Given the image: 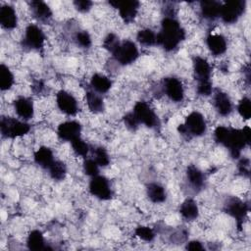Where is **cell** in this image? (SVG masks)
Returning <instances> with one entry per match:
<instances>
[{"label": "cell", "instance_id": "1", "mask_svg": "<svg viewBox=\"0 0 251 251\" xmlns=\"http://www.w3.org/2000/svg\"><path fill=\"white\" fill-rule=\"evenodd\" d=\"M214 137L218 143L229 149L233 158H237L241 150L250 143L251 129L249 126L237 129L220 126L215 129Z\"/></svg>", "mask_w": 251, "mask_h": 251}, {"label": "cell", "instance_id": "2", "mask_svg": "<svg viewBox=\"0 0 251 251\" xmlns=\"http://www.w3.org/2000/svg\"><path fill=\"white\" fill-rule=\"evenodd\" d=\"M185 33L180 24L172 17H166L162 21L161 30L157 34V44L165 50L172 51L184 39Z\"/></svg>", "mask_w": 251, "mask_h": 251}, {"label": "cell", "instance_id": "3", "mask_svg": "<svg viewBox=\"0 0 251 251\" xmlns=\"http://www.w3.org/2000/svg\"><path fill=\"white\" fill-rule=\"evenodd\" d=\"M30 126L25 123L10 117H3L0 122V130L3 137L16 138L26 134Z\"/></svg>", "mask_w": 251, "mask_h": 251}, {"label": "cell", "instance_id": "4", "mask_svg": "<svg viewBox=\"0 0 251 251\" xmlns=\"http://www.w3.org/2000/svg\"><path fill=\"white\" fill-rule=\"evenodd\" d=\"M177 130L181 134L200 136L206 131L205 119L199 112H191L186 117L185 123L177 127Z\"/></svg>", "mask_w": 251, "mask_h": 251}, {"label": "cell", "instance_id": "5", "mask_svg": "<svg viewBox=\"0 0 251 251\" xmlns=\"http://www.w3.org/2000/svg\"><path fill=\"white\" fill-rule=\"evenodd\" d=\"M245 10V1L232 0L222 4L220 17L226 24L235 23Z\"/></svg>", "mask_w": 251, "mask_h": 251}, {"label": "cell", "instance_id": "6", "mask_svg": "<svg viewBox=\"0 0 251 251\" xmlns=\"http://www.w3.org/2000/svg\"><path fill=\"white\" fill-rule=\"evenodd\" d=\"M113 56L121 65H128L137 59L138 48L133 41L125 40L121 42Z\"/></svg>", "mask_w": 251, "mask_h": 251}, {"label": "cell", "instance_id": "7", "mask_svg": "<svg viewBox=\"0 0 251 251\" xmlns=\"http://www.w3.org/2000/svg\"><path fill=\"white\" fill-rule=\"evenodd\" d=\"M225 211L236 221L237 226L240 228L247 215L248 207L241 199L237 197H230L225 203Z\"/></svg>", "mask_w": 251, "mask_h": 251}, {"label": "cell", "instance_id": "8", "mask_svg": "<svg viewBox=\"0 0 251 251\" xmlns=\"http://www.w3.org/2000/svg\"><path fill=\"white\" fill-rule=\"evenodd\" d=\"M133 114L137 118L139 124H143L147 127H155L159 124L157 115L144 101H139L134 105Z\"/></svg>", "mask_w": 251, "mask_h": 251}, {"label": "cell", "instance_id": "9", "mask_svg": "<svg viewBox=\"0 0 251 251\" xmlns=\"http://www.w3.org/2000/svg\"><path fill=\"white\" fill-rule=\"evenodd\" d=\"M89 191L93 196L101 200H108L112 197L109 180L103 176L97 175L91 178L89 182Z\"/></svg>", "mask_w": 251, "mask_h": 251}, {"label": "cell", "instance_id": "10", "mask_svg": "<svg viewBox=\"0 0 251 251\" xmlns=\"http://www.w3.org/2000/svg\"><path fill=\"white\" fill-rule=\"evenodd\" d=\"M45 40L43 31L35 25L26 26L24 37V45L29 49H39L42 47Z\"/></svg>", "mask_w": 251, "mask_h": 251}, {"label": "cell", "instance_id": "11", "mask_svg": "<svg viewBox=\"0 0 251 251\" xmlns=\"http://www.w3.org/2000/svg\"><path fill=\"white\" fill-rule=\"evenodd\" d=\"M109 4L119 10V14L125 23L133 21L139 7L137 1H110Z\"/></svg>", "mask_w": 251, "mask_h": 251}, {"label": "cell", "instance_id": "12", "mask_svg": "<svg viewBox=\"0 0 251 251\" xmlns=\"http://www.w3.org/2000/svg\"><path fill=\"white\" fill-rule=\"evenodd\" d=\"M56 102L58 108L66 115L74 116L77 112V102L75 98L69 92L61 90L57 93Z\"/></svg>", "mask_w": 251, "mask_h": 251}, {"label": "cell", "instance_id": "13", "mask_svg": "<svg viewBox=\"0 0 251 251\" xmlns=\"http://www.w3.org/2000/svg\"><path fill=\"white\" fill-rule=\"evenodd\" d=\"M164 91L166 95L175 102H180L183 99L184 90L182 83L176 77L171 76L164 79Z\"/></svg>", "mask_w": 251, "mask_h": 251}, {"label": "cell", "instance_id": "14", "mask_svg": "<svg viewBox=\"0 0 251 251\" xmlns=\"http://www.w3.org/2000/svg\"><path fill=\"white\" fill-rule=\"evenodd\" d=\"M81 126L78 122L75 121H68L62 123L57 129L58 136L63 139L72 142L75 138L80 137Z\"/></svg>", "mask_w": 251, "mask_h": 251}, {"label": "cell", "instance_id": "15", "mask_svg": "<svg viewBox=\"0 0 251 251\" xmlns=\"http://www.w3.org/2000/svg\"><path fill=\"white\" fill-rule=\"evenodd\" d=\"M0 24L6 29H13L17 26L18 18L15 9L10 5H3L0 8Z\"/></svg>", "mask_w": 251, "mask_h": 251}, {"label": "cell", "instance_id": "16", "mask_svg": "<svg viewBox=\"0 0 251 251\" xmlns=\"http://www.w3.org/2000/svg\"><path fill=\"white\" fill-rule=\"evenodd\" d=\"M214 106L221 116H227L232 111V104L228 95L223 91H218L214 95Z\"/></svg>", "mask_w": 251, "mask_h": 251}, {"label": "cell", "instance_id": "17", "mask_svg": "<svg viewBox=\"0 0 251 251\" xmlns=\"http://www.w3.org/2000/svg\"><path fill=\"white\" fill-rule=\"evenodd\" d=\"M193 70L198 81L208 80L211 76V66L208 61L202 57H194Z\"/></svg>", "mask_w": 251, "mask_h": 251}, {"label": "cell", "instance_id": "18", "mask_svg": "<svg viewBox=\"0 0 251 251\" xmlns=\"http://www.w3.org/2000/svg\"><path fill=\"white\" fill-rule=\"evenodd\" d=\"M30 9L33 17L39 22L46 23L52 17V12L50 7L43 1H31Z\"/></svg>", "mask_w": 251, "mask_h": 251}, {"label": "cell", "instance_id": "19", "mask_svg": "<svg viewBox=\"0 0 251 251\" xmlns=\"http://www.w3.org/2000/svg\"><path fill=\"white\" fill-rule=\"evenodd\" d=\"M14 107L18 116L22 119L29 120L33 117V104L29 99L25 97H20L15 101Z\"/></svg>", "mask_w": 251, "mask_h": 251}, {"label": "cell", "instance_id": "20", "mask_svg": "<svg viewBox=\"0 0 251 251\" xmlns=\"http://www.w3.org/2000/svg\"><path fill=\"white\" fill-rule=\"evenodd\" d=\"M206 42L209 50L214 55H222L226 50V40L222 34H210Z\"/></svg>", "mask_w": 251, "mask_h": 251}, {"label": "cell", "instance_id": "21", "mask_svg": "<svg viewBox=\"0 0 251 251\" xmlns=\"http://www.w3.org/2000/svg\"><path fill=\"white\" fill-rule=\"evenodd\" d=\"M53 152L50 148L42 146L38 148L34 153V162L41 168L48 169L54 162Z\"/></svg>", "mask_w": 251, "mask_h": 251}, {"label": "cell", "instance_id": "22", "mask_svg": "<svg viewBox=\"0 0 251 251\" xmlns=\"http://www.w3.org/2000/svg\"><path fill=\"white\" fill-rule=\"evenodd\" d=\"M222 4L217 1H202L200 3L201 13L204 18L208 20H214L220 17Z\"/></svg>", "mask_w": 251, "mask_h": 251}, {"label": "cell", "instance_id": "23", "mask_svg": "<svg viewBox=\"0 0 251 251\" xmlns=\"http://www.w3.org/2000/svg\"><path fill=\"white\" fill-rule=\"evenodd\" d=\"M179 213L182 216V218L187 221L195 220L199 215L197 203L193 199L184 200L179 207Z\"/></svg>", "mask_w": 251, "mask_h": 251}, {"label": "cell", "instance_id": "24", "mask_svg": "<svg viewBox=\"0 0 251 251\" xmlns=\"http://www.w3.org/2000/svg\"><path fill=\"white\" fill-rule=\"evenodd\" d=\"M146 194L150 201L153 203H162L166 200V190L165 188L156 182H151L147 185Z\"/></svg>", "mask_w": 251, "mask_h": 251}, {"label": "cell", "instance_id": "25", "mask_svg": "<svg viewBox=\"0 0 251 251\" xmlns=\"http://www.w3.org/2000/svg\"><path fill=\"white\" fill-rule=\"evenodd\" d=\"M26 245L28 247V249L30 250H46V249H50L49 247H47L45 245V241H44V237L41 233V231L34 229L31 230L27 236L26 239Z\"/></svg>", "mask_w": 251, "mask_h": 251}, {"label": "cell", "instance_id": "26", "mask_svg": "<svg viewBox=\"0 0 251 251\" xmlns=\"http://www.w3.org/2000/svg\"><path fill=\"white\" fill-rule=\"evenodd\" d=\"M91 87L98 93H106L112 85L111 80L101 74H95L90 79Z\"/></svg>", "mask_w": 251, "mask_h": 251}, {"label": "cell", "instance_id": "27", "mask_svg": "<svg viewBox=\"0 0 251 251\" xmlns=\"http://www.w3.org/2000/svg\"><path fill=\"white\" fill-rule=\"evenodd\" d=\"M186 176L190 185L194 189H200L204 184V176L202 172L195 166H189L186 170Z\"/></svg>", "mask_w": 251, "mask_h": 251}, {"label": "cell", "instance_id": "28", "mask_svg": "<svg viewBox=\"0 0 251 251\" xmlns=\"http://www.w3.org/2000/svg\"><path fill=\"white\" fill-rule=\"evenodd\" d=\"M86 103L89 110L93 113H101L104 110V102L102 97L94 91H87Z\"/></svg>", "mask_w": 251, "mask_h": 251}, {"label": "cell", "instance_id": "29", "mask_svg": "<svg viewBox=\"0 0 251 251\" xmlns=\"http://www.w3.org/2000/svg\"><path fill=\"white\" fill-rule=\"evenodd\" d=\"M14 84V75L11 70L4 64L0 66V89L2 91L8 90Z\"/></svg>", "mask_w": 251, "mask_h": 251}, {"label": "cell", "instance_id": "30", "mask_svg": "<svg viewBox=\"0 0 251 251\" xmlns=\"http://www.w3.org/2000/svg\"><path fill=\"white\" fill-rule=\"evenodd\" d=\"M137 41L145 46H152L157 44V34L149 29V28H144L141 29L137 32Z\"/></svg>", "mask_w": 251, "mask_h": 251}, {"label": "cell", "instance_id": "31", "mask_svg": "<svg viewBox=\"0 0 251 251\" xmlns=\"http://www.w3.org/2000/svg\"><path fill=\"white\" fill-rule=\"evenodd\" d=\"M50 176L55 180H62L65 178L67 174L66 165L61 161H54L53 164L48 168Z\"/></svg>", "mask_w": 251, "mask_h": 251}, {"label": "cell", "instance_id": "32", "mask_svg": "<svg viewBox=\"0 0 251 251\" xmlns=\"http://www.w3.org/2000/svg\"><path fill=\"white\" fill-rule=\"evenodd\" d=\"M71 143H72L73 150L75 151V153L76 155H78L80 157H86V155L89 151V146L83 139L78 137V138H75V140H73Z\"/></svg>", "mask_w": 251, "mask_h": 251}, {"label": "cell", "instance_id": "33", "mask_svg": "<svg viewBox=\"0 0 251 251\" xmlns=\"http://www.w3.org/2000/svg\"><path fill=\"white\" fill-rule=\"evenodd\" d=\"M237 111L243 119L249 120L251 117V101H250V99L247 97L242 98L238 103Z\"/></svg>", "mask_w": 251, "mask_h": 251}, {"label": "cell", "instance_id": "34", "mask_svg": "<svg viewBox=\"0 0 251 251\" xmlns=\"http://www.w3.org/2000/svg\"><path fill=\"white\" fill-rule=\"evenodd\" d=\"M93 159L101 167H106L110 163V157L108 155V152L103 147H97L94 150V158Z\"/></svg>", "mask_w": 251, "mask_h": 251}, {"label": "cell", "instance_id": "35", "mask_svg": "<svg viewBox=\"0 0 251 251\" xmlns=\"http://www.w3.org/2000/svg\"><path fill=\"white\" fill-rule=\"evenodd\" d=\"M120 44H121V42H120L119 38H118L117 35L114 34V33H109V34L105 37V39H104V41H103V46H104V48L107 49V50H108L109 52H111L112 54L118 49V47L120 46Z\"/></svg>", "mask_w": 251, "mask_h": 251}, {"label": "cell", "instance_id": "36", "mask_svg": "<svg viewBox=\"0 0 251 251\" xmlns=\"http://www.w3.org/2000/svg\"><path fill=\"white\" fill-rule=\"evenodd\" d=\"M135 234L144 241H152L155 237V233L152 228L145 226H139L135 228Z\"/></svg>", "mask_w": 251, "mask_h": 251}, {"label": "cell", "instance_id": "37", "mask_svg": "<svg viewBox=\"0 0 251 251\" xmlns=\"http://www.w3.org/2000/svg\"><path fill=\"white\" fill-rule=\"evenodd\" d=\"M84 174L93 177L99 174V165L94 159H86L83 163Z\"/></svg>", "mask_w": 251, "mask_h": 251}, {"label": "cell", "instance_id": "38", "mask_svg": "<svg viewBox=\"0 0 251 251\" xmlns=\"http://www.w3.org/2000/svg\"><path fill=\"white\" fill-rule=\"evenodd\" d=\"M75 41L79 46L83 48H88L91 45V37L89 33L84 30L79 31L75 34Z\"/></svg>", "mask_w": 251, "mask_h": 251}, {"label": "cell", "instance_id": "39", "mask_svg": "<svg viewBox=\"0 0 251 251\" xmlns=\"http://www.w3.org/2000/svg\"><path fill=\"white\" fill-rule=\"evenodd\" d=\"M197 93L202 96H209L212 93V82L210 79L198 81Z\"/></svg>", "mask_w": 251, "mask_h": 251}, {"label": "cell", "instance_id": "40", "mask_svg": "<svg viewBox=\"0 0 251 251\" xmlns=\"http://www.w3.org/2000/svg\"><path fill=\"white\" fill-rule=\"evenodd\" d=\"M124 123H125L126 126L130 130H135L139 125V122H138L137 118L135 117V115L133 114V112L127 113L124 117Z\"/></svg>", "mask_w": 251, "mask_h": 251}, {"label": "cell", "instance_id": "41", "mask_svg": "<svg viewBox=\"0 0 251 251\" xmlns=\"http://www.w3.org/2000/svg\"><path fill=\"white\" fill-rule=\"evenodd\" d=\"M75 9L81 13L88 12L92 7V2L89 0H76L74 2Z\"/></svg>", "mask_w": 251, "mask_h": 251}, {"label": "cell", "instance_id": "42", "mask_svg": "<svg viewBox=\"0 0 251 251\" xmlns=\"http://www.w3.org/2000/svg\"><path fill=\"white\" fill-rule=\"evenodd\" d=\"M186 249L191 250V251H197V250H203L204 247L200 241L192 240L186 244Z\"/></svg>", "mask_w": 251, "mask_h": 251}]
</instances>
